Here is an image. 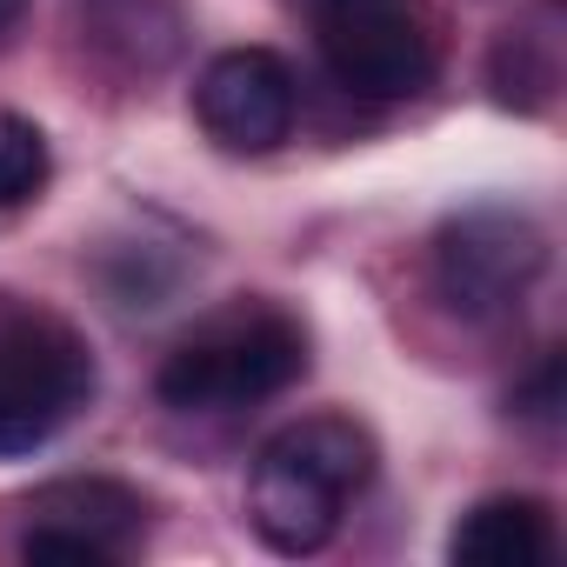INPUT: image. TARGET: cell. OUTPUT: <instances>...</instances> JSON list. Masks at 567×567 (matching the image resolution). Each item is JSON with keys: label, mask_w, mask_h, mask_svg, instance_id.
<instances>
[{"label": "cell", "mask_w": 567, "mask_h": 567, "mask_svg": "<svg viewBox=\"0 0 567 567\" xmlns=\"http://www.w3.org/2000/svg\"><path fill=\"white\" fill-rule=\"evenodd\" d=\"M374 434L348 414H308L280 427L247 474V520L274 554H321L341 534V507L374 481Z\"/></svg>", "instance_id": "obj_1"}, {"label": "cell", "mask_w": 567, "mask_h": 567, "mask_svg": "<svg viewBox=\"0 0 567 567\" xmlns=\"http://www.w3.org/2000/svg\"><path fill=\"white\" fill-rule=\"evenodd\" d=\"M94 388L101 368L87 334L48 301L0 288V461L48 447L94 401Z\"/></svg>", "instance_id": "obj_2"}, {"label": "cell", "mask_w": 567, "mask_h": 567, "mask_svg": "<svg viewBox=\"0 0 567 567\" xmlns=\"http://www.w3.org/2000/svg\"><path fill=\"white\" fill-rule=\"evenodd\" d=\"M308 374V328L280 308H234L161 361V401L181 414H234L288 394Z\"/></svg>", "instance_id": "obj_3"}, {"label": "cell", "mask_w": 567, "mask_h": 567, "mask_svg": "<svg viewBox=\"0 0 567 567\" xmlns=\"http://www.w3.org/2000/svg\"><path fill=\"white\" fill-rule=\"evenodd\" d=\"M547 274V234L534 214L481 200L441 220L434 234V288L461 321H501L514 315L534 280Z\"/></svg>", "instance_id": "obj_4"}, {"label": "cell", "mask_w": 567, "mask_h": 567, "mask_svg": "<svg viewBox=\"0 0 567 567\" xmlns=\"http://www.w3.org/2000/svg\"><path fill=\"white\" fill-rule=\"evenodd\" d=\"M315 48L354 101L394 107L434 81V28L421 0H315Z\"/></svg>", "instance_id": "obj_5"}, {"label": "cell", "mask_w": 567, "mask_h": 567, "mask_svg": "<svg viewBox=\"0 0 567 567\" xmlns=\"http://www.w3.org/2000/svg\"><path fill=\"white\" fill-rule=\"evenodd\" d=\"M301 87L274 48H227L194 81V121L227 154H274L295 134Z\"/></svg>", "instance_id": "obj_6"}, {"label": "cell", "mask_w": 567, "mask_h": 567, "mask_svg": "<svg viewBox=\"0 0 567 567\" xmlns=\"http://www.w3.org/2000/svg\"><path fill=\"white\" fill-rule=\"evenodd\" d=\"M28 534H21V560H74V567H107L121 554L141 547L147 534V501L127 481L107 474H68L48 481L28 501Z\"/></svg>", "instance_id": "obj_7"}, {"label": "cell", "mask_w": 567, "mask_h": 567, "mask_svg": "<svg viewBox=\"0 0 567 567\" xmlns=\"http://www.w3.org/2000/svg\"><path fill=\"white\" fill-rule=\"evenodd\" d=\"M74 34L114 81H154L187 41L181 0H74Z\"/></svg>", "instance_id": "obj_8"}, {"label": "cell", "mask_w": 567, "mask_h": 567, "mask_svg": "<svg viewBox=\"0 0 567 567\" xmlns=\"http://www.w3.org/2000/svg\"><path fill=\"white\" fill-rule=\"evenodd\" d=\"M447 554L474 560V567H534V560H554L560 554L554 507L534 501V494H487V501H474L454 520Z\"/></svg>", "instance_id": "obj_9"}, {"label": "cell", "mask_w": 567, "mask_h": 567, "mask_svg": "<svg viewBox=\"0 0 567 567\" xmlns=\"http://www.w3.org/2000/svg\"><path fill=\"white\" fill-rule=\"evenodd\" d=\"M540 21H514L494 54H487V87L501 107L514 114H540L560 87V28H554V0H540L534 8Z\"/></svg>", "instance_id": "obj_10"}, {"label": "cell", "mask_w": 567, "mask_h": 567, "mask_svg": "<svg viewBox=\"0 0 567 567\" xmlns=\"http://www.w3.org/2000/svg\"><path fill=\"white\" fill-rule=\"evenodd\" d=\"M54 174V154H48V134L28 121V114H0V214L8 207H28Z\"/></svg>", "instance_id": "obj_11"}, {"label": "cell", "mask_w": 567, "mask_h": 567, "mask_svg": "<svg viewBox=\"0 0 567 567\" xmlns=\"http://www.w3.org/2000/svg\"><path fill=\"white\" fill-rule=\"evenodd\" d=\"M560 408H567V361H560V348H554V354H540V368L514 388V421H527V427H554Z\"/></svg>", "instance_id": "obj_12"}, {"label": "cell", "mask_w": 567, "mask_h": 567, "mask_svg": "<svg viewBox=\"0 0 567 567\" xmlns=\"http://www.w3.org/2000/svg\"><path fill=\"white\" fill-rule=\"evenodd\" d=\"M21 14H28V0H0V34H8V28H14Z\"/></svg>", "instance_id": "obj_13"}]
</instances>
